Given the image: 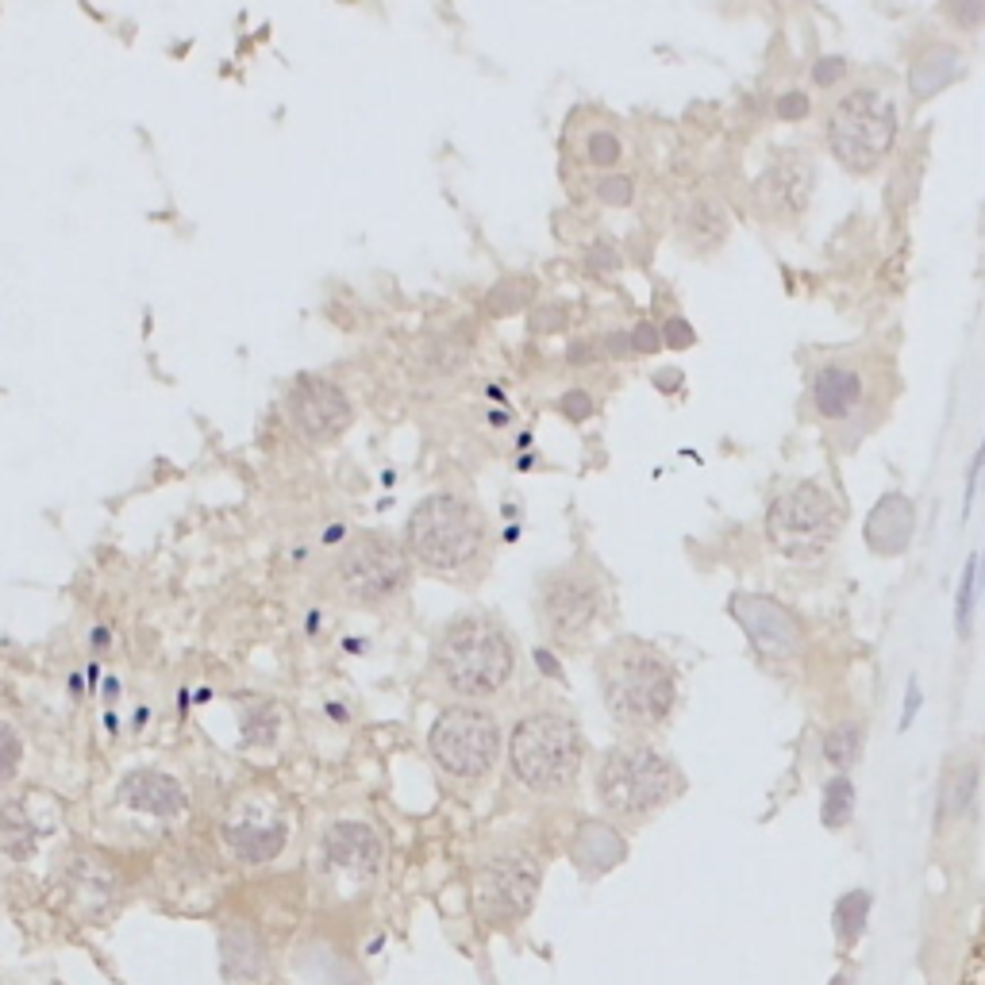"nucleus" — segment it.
Listing matches in <instances>:
<instances>
[{"label":"nucleus","mask_w":985,"mask_h":985,"mask_svg":"<svg viewBox=\"0 0 985 985\" xmlns=\"http://www.w3.org/2000/svg\"><path fill=\"white\" fill-rule=\"evenodd\" d=\"M431 759L446 777L462 785H477L492 774L500 759V723L489 708L454 705L431 723Z\"/></svg>","instance_id":"6e6552de"},{"label":"nucleus","mask_w":985,"mask_h":985,"mask_svg":"<svg viewBox=\"0 0 985 985\" xmlns=\"http://www.w3.org/2000/svg\"><path fill=\"white\" fill-rule=\"evenodd\" d=\"M677 793H682V774L658 746L628 739V743L608 746L600 759L597 797L605 812L620 816V820H639L674 800Z\"/></svg>","instance_id":"423d86ee"},{"label":"nucleus","mask_w":985,"mask_h":985,"mask_svg":"<svg viewBox=\"0 0 985 985\" xmlns=\"http://www.w3.org/2000/svg\"><path fill=\"white\" fill-rule=\"evenodd\" d=\"M223 843L235 859L251 862H274L285 846V820H262V816H243V820L223 823Z\"/></svg>","instance_id":"a211bd4d"},{"label":"nucleus","mask_w":985,"mask_h":985,"mask_svg":"<svg viewBox=\"0 0 985 985\" xmlns=\"http://www.w3.org/2000/svg\"><path fill=\"white\" fill-rule=\"evenodd\" d=\"M543 885V862L528 846H505L477 870V912L492 923H512L531 912Z\"/></svg>","instance_id":"9d476101"},{"label":"nucleus","mask_w":985,"mask_h":985,"mask_svg":"<svg viewBox=\"0 0 985 985\" xmlns=\"http://www.w3.org/2000/svg\"><path fill=\"white\" fill-rule=\"evenodd\" d=\"M528 297H531V289L528 285L520 281V277H508V281H500L497 289L489 292V300H485V305H489V312H516V308H523L528 305Z\"/></svg>","instance_id":"c85d7f7f"},{"label":"nucleus","mask_w":985,"mask_h":985,"mask_svg":"<svg viewBox=\"0 0 985 985\" xmlns=\"http://www.w3.org/2000/svg\"><path fill=\"white\" fill-rule=\"evenodd\" d=\"M774 108H777V115H782V120H805L808 108H812V100H808V92L789 89V92H782V97H777Z\"/></svg>","instance_id":"473e14b6"},{"label":"nucleus","mask_w":985,"mask_h":985,"mask_svg":"<svg viewBox=\"0 0 985 985\" xmlns=\"http://www.w3.org/2000/svg\"><path fill=\"white\" fill-rule=\"evenodd\" d=\"M985 469V443L977 446L974 462H970V474H966V497H962V512H970L974 508V497H977V477H982Z\"/></svg>","instance_id":"f704fd0d"},{"label":"nucleus","mask_w":985,"mask_h":985,"mask_svg":"<svg viewBox=\"0 0 985 985\" xmlns=\"http://www.w3.org/2000/svg\"><path fill=\"white\" fill-rule=\"evenodd\" d=\"M828 143L846 169H874L897 143V104L874 85L843 92L828 112Z\"/></svg>","instance_id":"0eeeda50"},{"label":"nucleus","mask_w":985,"mask_h":985,"mask_svg":"<svg viewBox=\"0 0 985 985\" xmlns=\"http://www.w3.org/2000/svg\"><path fill=\"white\" fill-rule=\"evenodd\" d=\"M846 74V62L839 58V54H823V58H816L812 66V81L820 85V89H831L835 81H843Z\"/></svg>","instance_id":"2f4dec72"},{"label":"nucleus","mask_w":985,"mask_h":985,"mask_svg":"<svg viewBox=\"0 0 985 985\" xmlns=\"http://www.w3.org/2000/svg\"><path fill=\"white\" fill-rule=\"evenodd\" d=\"M605 593H600V577L593 569H585L582 562L574 566H558L551 574L539 577L535 589V608L539 623L546 628V635L558 643H574L585 631L597 623Z\"/></svg>","instance_id":"1a4fd4ad"},{"label":"nucleus","mask_w":985,"mask_h":985,"mask_svg":"<svg viewBox=\"0 0 985 985\" xmlns=\"http://www.w3.org/2000/svg\"><path fill=\"white\" fill-rule=\"evenodd\" d=\"M320 854H323V866H328L331 874L346 877V882H369V877L381 870L385 846H381V835H377L369 823L339 820L323 831Z\"/></svg>","instance_id":"ddd939ff"},{"label":"nucleus","mask_w":985,"mask_h":985,"mask_svg":"<svg viewBox=\"0 0 985 985\" xmlns=\"http://www.w3.org/2000/svg\"><path fill=\"white\" fill-rule=\"evenodd\" d=\"M812 185H816V166L808 158V151H777L759 177L762 200L777 215L805 212L808 197H812Z\"/></svg>","instance_id":"2eb2a0df"},{"label":"nucleus","mask_w":985,"mask_h":985,"mask_svg":"<svg viewBox=\"0 0 985 985\" xmlns=\"http://www.w3.org/2000/svg\"><path fill=\"white\" fill-rule=\"evenodd\" d=\"M574 859L582 870H608L623 859V839L605 823H585L574 839Z\"/></svg>","instance_id":"412c9836"},{"label":"nucleus","mask_w":985,"mask_h":985,"mask_svg":"<svg viewBox=\"0 0 985 985\" xmlns=\"http://www.w3.org/2000/svg\"><path fill=\"white\" fill-rule=\"evenodd\" d=\"M862 754V728L854 720H843L823 735V759L831 762V770H851Z\"/></svg>","instance_id":"393cba45"},{"label":"nucleus","mask_w":985,"mask_h":985,"mask_svg":"<svg viewBox=\"0 0 985 985\" xmlns=\"http://www.w3.org/2000/svg\"><path fill=\"white\" fill-rule=\"evenodd\" d=\"M431 674L462 700L497 697L516 674V639L497 616L462 612L431 643Z\"/></svg>","instance_id":"f257e3e1"},{"label":"nucleus","mask_w":985,"mask_h":985,"mask_svg":"<svg viewBox=\"0 0 985 985\" xmlns=\"http://www.w3.org/2000/svg\"><path fill=\"white\" fill-rule=\"evenodd\" d=\"M605 708L623 728H654L677 700V674L643 639H616L597 658Z\"/></svg>","instance_id":"7ed1b4c3"},{"label":"nucleus","mask_w":985,"mask_h":985,"mask_svg":"<svg viewBox=\"0 0 985 985\" xmlns=\"http://www.w3.org/2000/svg\"><path fill=\"white\" fill-rule=\"evenodd\" d=\"M689 228H700V243H720L723 239V215L712 200H697L689 212Z\"/></svg>","instance_id":"cd10ccee"},{"label":"nucleus","mask_w":985,"mask_h":985,"mask_svg":"<svg viewBox=\"0 0 985 985\" xmlns=\"http://www.w3.org/2000/svg\"><path fill=\"white\" fill-rule=\"evenodd\" d=\"M585 759L582 728L566 712L539 708L516 720L508 735V766L512 777L531 793H562L577 782Z\"/></svg>","instance_id":"39448f33"},{"label":"nucleus","mask_w":985,"mask_h":985,"mask_svg":"<svg viewBox=\"0 0 985 985\" xmlns=\"http://www.w3.org/2000/svg\"><path fill=\"white\" fill-rule=\"evenodd\" d=\"M854 816V785L846 774H835L823 785V805H820V823L823 828H846Z\"/></svg>","instance_id":"b1692460"},{"label":"nucleus","mask_w":985,"mask_h":985,"mask_svg":"<svg viewBox=\"0 0 985 985\" xmlns=\"http://www.w3.org/2000/svg\"><path fill=\"white\" fill-rule=\"evenodd\" d=\"M662 346V331L651 328V323H639L635 331H631V351H646L654 354Z\"/></svg>","instance_id":"c9c22d12"},{"label":"nucleus","mask_w":985,"mask_h":985,"mask_svg":"<svg viewBox=\"0 0 985 985\" xmlns=\"http://www.w3.org/2000/svg\"><path fill=\"white\" fill-rule=\"evenodd\" d=\"M977 577H982V558L970 554L966 569H962V577H959V589H954V628H959L962 639L970 635V616H974V600H977Z\"/></svg>","instance_id":"a878e982"},{"label":"nucleus","mask_w":985,"mask_h":985,"mask_svg":"<svg viewBox=\"0 0 985 985\" xmlns=\"http://www.w3.org/2000/svg\"><path fill=\"white\" fill-rule=\"evenodd\" d=\"M412 585V558L385 531H354L328 558V589L343 605L385 608Z\"/></svg>","instance_id":"20e7f679"},{"label":"nucleus","mask_w":985,"mask_h":985,"mask_svg":"<svg viewBox=\"0 0 985 985\" xmlns=\"http://www.w3.org/2000/svg\"><path fill=\"white\" fill-rule=\"evenodd\" d=\"M959 74H962V51H954V46H947V43L923 46V51L916 54L912 69H908V89H912L916 100L936 97V92L947 89Z\"/></svg>","instance_id":"aec40b11"},{"label":"nucleus","mask_w":985,"mask_h":985,"mask_svg":"<svg viewBox=\"0 0 985 985\" xmlns=\"http://www.w3.org/2000/svg\"><path fill=\"white\" fill-rule=\"evenodd\" d=\"M115 797H120V805L146 816H158V820L185 812V789L169 774H162V770H131L120 782V789H115Z\"/></svg>","instance_id":"f3484780"},{"label":"nucleus","mask_w":985,"mask_h":985,"mask_svg":"<svg viewBox=\"0 0 985 985\" xmlns=\"http://www.w3.org/2000/svg\"><path fill=\"white\" fill-rule=\"evenodd\" d=\"M597 197L605 200V204L623 208V204H631V197H635V185H631V177H620V174L600 177V181H597Z\"/></svg>","instance_id":"7c9ffc66"},{"label":"nucleus","mask_w":985,"mask_h":985,"mask_svg":"<svg viewBox=\"0 0 985 985\" xmlns=\"http://www.w3.org/2000/svg\"><path fill=\"white\" fill-rule=\"evenodd\" d=\"M662 339H666L669 346H693V339H697V335H693L689 323L677 320V316H674V320L666 323V331H662Z\"/></svg>","instance_id":"4c0bfd02"},{"label":"nucleus","mask_w":985,"mask_h":985,"mask_svg":"<svg viewBox=\"0 0 985 985\" xmlns=\"http://www.w3.org/2000/svg\"><path fill=\"white\" fill-rule=\"evenodd\" d=\"M770 539L782 546L785 554L800 558V554H816L835 539L839 531V505L820 489V485L805 482L793 489L777 492L766 516Z\"/></svg>","instance_id":"9b49d317"},{"label":"nucleus","mask_w":985,"mask_h":985,"mask_svg":"<svg viewBox=\"0 0 985 985\" xmlns=\"http://www.w3.org/2000/svg\"><path fill=\"white\" fill-rule=\"evenodd\" d=\"M947 15H951V20H959L962 27H977V23L985 20V0H974V4H951L947 8Z\"/></svg>","instance_id":"72a5a7b5"},{"label":"nucleus","mask_w":985,"mask_h":985,"mask_svg":"<svg viewBox=\"0 0 985 985\" xmlns=\"http://www.w3.org/2000/svg\"><path fill=\"white\" fill-rule=\"evenodd\" d=\"M977 793V766L974 762H962V766H951L943 789H939V823L962 820L974 805Z\"/></svg>","instance_id":"4be33fe9"},{"label":"nucleus","mask_w":985,"mask_h":985,"mask_svg":"<svg viewBox=\"0 0 985 985\" xmlns=\"http://www.w3.org/2000/svg\"><path fill=\"white\" fill-rule=\"evenodd\" d=\"M916 712H920V685L908 682V689H905V716H900V728H908V723L916 720Z\"/></svg>","instance_id":"58836bf2"},{"label":"nucleus","mask_w":985,"mask_h":985,"mask_svg":"<svg viewBox=\"0 0 985 985\" xmlns=\"http://www.w3.org/2000/svg\"><path fill=\"white\" fill-rule=\"evenodd\" d=\"M535 662H539V666H543V669H546V674H551V677H558V674H562V669H558V662H554V658H551V654H546V651H535Z\"/></svg>","instance_id":"ea45409f"},{"label":"nucleus","mask_w":985,"mask_h":985,"mask_svg":"<svg viewBox=\"0 0 985 985\" xmlns=\"http://www.w3.org/2000/svg\"><path fill=\"white\" fill-rule=\"evenodd\" d=\"M866 916H870V893L866 889H851L835 900L831 908V931H835L839 947H851L862 939L866 931Z\"/></svg>","instance_id":"5701e85b"},{"label":"nucleus","mask_w":985,"mask_h":985,"mask_svg":"<svg viewBox=\"0 0 985 985\" xmlns=\"http://www.w3.org/2000/svg\"><path fill=\"white\" fill-rule=\"evenodd\" d=\"M405 551L428 574L466 577L489 554V523L482 508L462 492H428L408 512Z\"/></svg>","instance_id":"f03ea898"},{"label":"nucleus","mask_w":985,"mask_h":985,"mask_svg":"<svg viewBox=\"0 0 985 985\" xmlns=\"http://www.w3.org/2000/svg\"><path fill=\"white\" fill-rule=\"evenodd\" d=\"M20 759H23L20 731L12 723H0V782H12L15 770H20Z\"/></svg>","instance_id":"c756f323"},{"label":"nucleus","mask_w":985,"mask_h":985,"mask_svg":"<svg viewBox=\"0 0 985 985\" xmlns=\"http://www.w3.org/2000/svg\"><path fill=\"white\" fill-rule=\"evenodd\" d=\"M831 985H854V974H846V970H843V974L831 977Z\"/></svg>","instance_id":"a19ab883"},{"label":"nucleus","mask_w":985,"mask_h":985,"mask_svg":"<svg viewBox=\"0 0 985 985\" xmlns=\"http://www.w3.org/2000/svg\"><path fill=\"white\" fill-rule=\"evenodd\" d=\"M912 531H916V508L905 492H885L866 516V546L874 554H900L908 543H912Z\"/></svg>","instance_id":"dca6fc26"},{"label":"nucleus","mask_w":985,"mask_h":985,"mask_svg":"<svg viewBox=\"0 0 985 985\" xmlns=\"http://www.w3.org/2000/svg\"><path fill=\"white\" fill-rule=\"evenodd\" d=\"M812 405L828 420H846L862 405V374L843 362H828L812 377Z\"/></svg>","instance_id":"6ab92c4d"},{"label":"nucleus","mask_w":985,"mask_h":985,"mask_svg":"<svg viewBox=\"0 0 985 985\" xmlns=\"http://www.w3.org/2000/svg\"><path fill=\"white\" fill-rule=\"evenodd\" d=\"M562 412H566L569 420H585V416L593 412V397L589 392H582V389L566 392V397H562Z\"/></svg>","instance_id":"e433bc0d"},{"label":"nucleus","mask_w":985,"mask_h":985,"mask_svg":"<svg viewBox=\"0 0 985 985\" xmlns=\"http://www.w3.org/2000/svg\"><path fill=\"white\" fill-rule=\"evenodd\" d=\"M582 154H585V162H589V166L612 169L616 162L623 158V143H620V135H616V131L593 128L589 135H585V143H582Z\"/></svg>","instance_id":"bb28decb"},{"label":"nucleus","mask_w":985,"mask_h":985,"mask_svg":"<svg viewBox=\"0 0 985 985\" xmlns=\"http://www.w3.org/2000/svg\"><path fill=\"white\" fill-rule=\"evenodd\" d=\"M285 408H289V420L297 423L300 435L312 439V443H331L354 420L351 397L331 377H320V374H300L292 381Z\"/></svg>","instance_id":"f8f14e48"},{"label":"nucleus","mask_w":985,"mask_h":985,"mask_svg":"<svg viewBox=\"0 0 985 985\" xmlns=\"http://www.w3.org/2000/svg\"><path fill=\"white\" fill-rule=\"evenodd\" d=\"M731 616L739 620V628L751 635V643L770 658H789L800 651V623L793 620V612L785 605L770 597H754V593H739L731 597Z\"/></svg>","instance_id":"4468645a"}]
</instances>
